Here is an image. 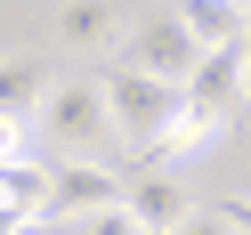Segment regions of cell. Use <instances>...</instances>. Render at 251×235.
<instances>
[{"label": "cell", "instance_id": "obj_1", "mask_svg": "<svg viewBox=\"0 0 251 235\" xmlns=\"http://www.w3.org/2000/svg\"><path fill=\"white\" fill-rule=\"evenodd\" d=\"M98 98H105V122H114V130L138 146V170H154V138H162L170 98H178V89L146 81L138 65H114V73H98Z\"/></svg>", "mask_w": 251, "mask_h": 235}, {"label": "cell", "instance_id": "obj_6", "mask_svg": "<svg viewBox=\"0 0 251 235\" xmlns=\"http://www.w3.org/2000/svg\"><path fill=\"white\" fill-rule=\"evenodd\" d=\"M219 138H227V122L211 114V105H195L178 89V98H170V122H162V138H154V162H186V154H211Z\"/></svg>", "mask_w": 251, "mask_h": 235}, {"label": "cell", "instance_id": "obj_2", "mask_svg": "<svg viewBox=\"0 0 251 235\" xmlns=\"http://www.w3.org/2000/svg\"><path fill=\"white\" fill-rule=\"evenodd\" d=\"M33 122L57 138V146H73V162H98V146L114 138L105 98H98V73H89V81H49V98H41Z\"/></svg>", "mask_w": 251, "mask_h": 235}, {"label": "cell", "instance_id": "obj_12", "mask_svg": "<svg viewBox=\"0 0 251 235\" xmlns=\"http://www.w3.org/2000/svg\"><path fill=\"white\" fill-rule=\"evenodd\" d=\"M8 162H33V122H8L0 114V170Z\"/></svg>", "mask_w": 251, "mask_h": 235}, {"label": "cell", "instance_id": "obj_5", "mask_svg": "<svg viewBox=\"0 0 251 235\" xmlns=\"http://www.w3.org/2000/svg\"><path fill=\"white\" fill-rule=\"evenodd\" d=\"M122 179H130V195H122V211L138 219V235H170V227H178L186 211H195V195H186V179H178V170H162V162H154V170H122Z\"/></svg>", "mask_w": 251, "mask_h": 235}, {"label": "cell", "instance_id": "obj_10", "mask_svg": "<svg viewBox=\"0 0 251 235\" xmlns=\"http://www.w3.org/2000/svg\"><path fill=\"white\" fill-rule=\"evenodd\" d=\"M57 33H65V49H114V0H65L57 8Z\"/></svg>", "mask_w": 251, "mask_h": 235}, {"label": "cell", "instance_id": "obj_13", "mask_svg": "<svg viewBox=\"0 0 251 235\" xmlns=\"http://www.w3.org/2000/svg\"><path fill=\"white\" fill-rule=\"evenodd\" d=\"M73 235H138V219L114 203V211H89V219H73Z\"/></svg>", "mask_w": 251, "mask_h": 235}, {"label": "cell", "instance_id": "obj_17", "mask_svg": "<svg viewBox=\"0 0 251 235\" xmlns=\"http://www.w3.org/2000/svg\"><path fill=\"white\" fill-rule=\"evenodd\" d=\"M17 235H57V219H25V227Z\"/></svg>", "mask_w": 251, "mask_h": 235}, {"label": "cell", "instance_id": "obj_9", "mask_svg": "<svg viewBox=\"0 0 251 235\" xmlns=\"http://www.w3.org/2000/svg\"><path fill=\"white\" fill-rule=\"evenodd\" d=\"M186 98H195V105H211V114L227 122L235 105H243V65H235V49H211V57H202V65H195V81H186Z\"/></svg>", "mask_w": 251, "mask_h": 235}, {"label": "cell", "instance_id": "obj_14", "mask_svg": "<svg viewBox=\"0 0 251 235\" xmlns=\"http://www.w3.org/2000/svg\"><path fill=\"white\" fill-rule=\"evenodd\" d=\"M170 235H235V227H227V211L211 203V211H186V219H178Z\"/></svg>", "mask_w": 251, "mask_h": 235}, {"label": "cell", "instance_id": "obj_4", "mask_svg": "<svg viewBox=\"0 0 251 235\" xmlns=\"http://www.w3.org/2000/svg\"><path fill=\"white\" fill-rule=\"evenodd\" d=\"M130 195V179H122L114 162H57L49 170V219H89V211H114V203Z\"/></svg>", "mask_w": 251, "mask_h": 235}, {"label": "cell", "instance_id": "obj_8", "mask_svg": "<svg viewBox=\"0 0 251 235\" xmlns=\"http://www.w3.org/2000/svg\"><path fill=\"white\" fill-rule=\"evenodd\" d=\"M49 81H57V73L41 65V57H0V114H8V122H33L41 98H49Z\"/></svg>", "mask_w": 251, "mask_h": 235}, {"label": "cell", "instance_id": "obj_11", "mask_svg": "<svg viewBox=\"0 0 251 235\" xmlns=\"http://www.w3.org/2000/svg\"><path fill=\"white\" fill-rule=\"evenodd\" d=\"M0 203H8V211L17 219H49V162H8L0 170Z\"/></svg>", "mask_w": 251, "mask_h": 235}, {"label": "cell", "instance_id": "obj_15", "mask_svg": "<svg viewBox=\"0 0 251 235\" xmlns=\"http://www.w3.org/2000/svg\"><path fill=\"white\" fill-rule=\"evenodd\" d=\"M219 211H227V227H235V235H251V195H235V203H219Z\"/></svg>", "mask_w": 251, "mask_h": 235}, {"label": "cell", "instance_id": "obj_7", "mask_svg": "<svg viewBox=\"0 0 251 235\" xmlns=\"http://www.w3.org/2000/svg\"><path fill=\"white\" fill-rule=\"evenodd\" d=\"M170 17L195 33L202 57H211V49H235V41L251 33V8H243V0H170Z\"/></svg>", "mask_w": 251, "mask_h": 235}, {"label": "cell", "instance_id": "obj_16", "mask_svg": "<svg viewBox=\"0 0 251 235\" xmlns=\"http://www.w3.org/2000/svg\"><path fill=\"white\" fill-rule=\"evenodd\" d=\"M235 65H243V98H251V33L235 41Z\"/></svg>", "mask_w": 251, "mask_h": 235}, {"label": "cell", "instance_id": "obj_3", "mask_svg": "<svg viewBox=\"0 0 251 235\" xmlns=\"http://www.w3.org/2000/svg\"><path fill=\"white\" fill-rule=\"evenodd\" d=\"M130 65L146 73V81H162V89H186L195 65H202V49H195V33H186L178 17H154V25L130 33Z\"/></svg>", "mask_w": 251, "mask_h": 235}]
</instances>
